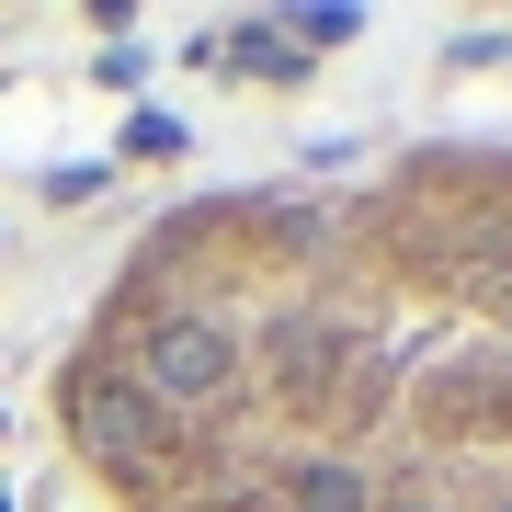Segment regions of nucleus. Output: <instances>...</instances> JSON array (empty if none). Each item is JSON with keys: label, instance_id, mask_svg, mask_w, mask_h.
I'll return each instance as SVG.
<instances>
[{"label": "nucleus", "instance_id": "nucleus-1", "mask_svg": "<svg viewBox=\"0 0 512 512\" xmlns=\"http://www.w3.org/2000/svg\"><path fill=\"white\" fill-rule=\"evenodd\" d=\"M114 512H512V137L171 205L57 365Z\"/></svg>", "mask_w": 512, "mask_h": 512}]
</instances>
